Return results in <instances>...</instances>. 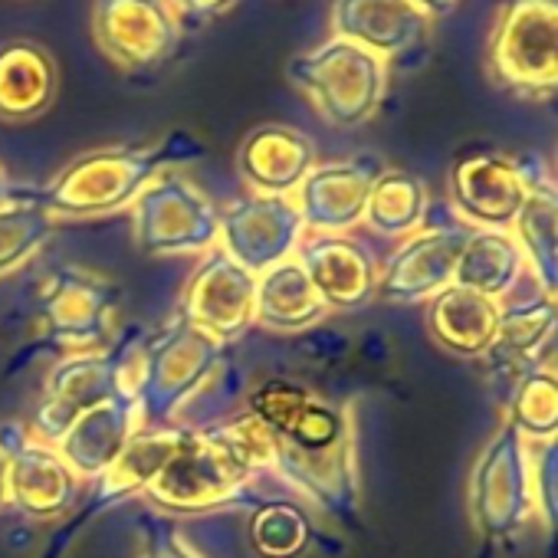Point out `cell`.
<instances>
[{"label":"cell","mask_w":558,"mask_h":558,"mask_svg":"<svg viewBox=\"0 0 558 558\" xmlns=\"http://www.w3.org/2000/svg\"><path fill=\"white\" fill-rule=\"evenodd\" d=\"M204 145L184 132L148 145H112L73 158L50 184L27 191L53 220H86L129 210L135 197L174 165L194 161Z\"/></svg>","instance_id":"6da1fadb"},{"label":"cell","mask_w":558,"mask_h":558,"mask_svg":"<svg viewBox=\"0 0 558 558\" xmlns=\"http://www.w3.org/2000/svg\"><path fill=\"white\" fill-rule=\"evenodd\" d=\"M272 476L300 489L342 525H362L355 430L339 404L310 395L290 434L272 437Z\"/></svg>","instance_id":"7a4b0ae2"},{"label":"cell","mask_w":558,"mask_h":558,"mask_svg":"<svg viewBox=\"0 0 558 558\" xmlns=\"http://www.w3.org/2000/svg\"><path fill=\"white\" fill-rule=\"evenodd\" d=\"M223 342L191 326L181 313L151 336H142L132 352V385L145 427H174L187 401L220 368Z\"/></svg>","instance_id":"3957f363"},{"label":"cell","mask_w":558,"mask_h":558,"mask_svg":"<svg viewBox=\"0 0 558 558\" xmlns=\"http://www.w3.org/2000/svg\"><path fill=\"white\" fill-rule=\"evenodd\" d=\"M253 473L214 427H187L174 457L145 489V499L171 515H194L223 502H259Z\"/></svg>","instance_id":"277c9868"},{"label":"cell","mask_w":558,"mask_h":558,"mask_svg":"<svg viewBox=\"0 0 558 558\" xmlns=\"http://www.w3.org/2000/svg\"><path fill=\"white\" fill-rule=\"evenodd\" d=\"M287 76L336 129L365 125L388 93V63L342 37L293 57Z\"/></svg>","instance_id":"5b68a950"},{"label":"cell","mask_w":558,"mask_h":558,"mask_svg":"<svg viewBox=\"0 0 558 558\" xmlns=\"http://www.w3.org/2000/svg\"><path fill=\"white\" fill-rule=\"evenodd\" d=\"M486 70L496 86L522 99H551L558 83L555 0H512L493 24Z\"/></svg>","instance_id":"8992f818"},{"label":"cell","mask_w":558,"mask_h":558,"mask_svg":"<svg viewBox=\"0 0 558 558\" xmlns=\"http://www.w3.org/2000/svg\"><path fill=\"white\" fill-rule=\"evenodd\" d=\"M129 210L145 256H194L217 246L220 207L174 168L158 174Z\"/></svg>","instance_id":"52a82bcc"},{"label":"cell","mask_w":558,"mask_h":558,"mask_svg":"<svg viewBox=\"0 0 558 558\" xmlns=\"http://www.w3.org/2000/svg\"><path fill=\"white\" fill-rule=\"evenodd\" d=\"M466 502L476 532L489 542L519 535L535 515L529 444L515 434L512 424L502 421L499 430L480 450L470 470Z\"/></svg>","instance_id":"ba28073f"},{"label":"cell","mask_w":558,"mask_h":558,"mask_svg":"<svg viewBox=\"0 0 558 558\" xmlns=\"http://www.w3.org/2000/svg\"><path fill=\"white\" fill-rule=\"evenodd\" d=\"M116 303L119 287L112 279L83 266L57 269L37 303L44 316V345L60 359L109 349L116 342Z\"/></svg>","instance_id":"9c48e42d"},{"label":"cell","mask_w":558,"mask_h":558,"mask_svg":"<svg viewBox=\"0 0 558 558\" xmlns=\"http://www.w3.org/2000/svg\"><path fill=\"white\" fill-rule=\"evenodd\" d=\"M138 339H142L138 332H129L125 339L112 342L102 352L63 355L44 381V398L27 430L53 447L80 414L116 395V388L129 378V362Z\"/></svg>","instance_id":"30bf717a"},{"label":"cell","mask_w":558,"mask_h":558,"mask_svg":"<svg viewBox=\"0 0 558 558\" xmlns=\"http://www.w3.org/2000/svg\"><path fill=\"white\" fill-rule=\"evenodd\" d=\"M187 427L184 424H174V427H142L129 444L125 450L109 463V470H102L89 486V496L76 502V509L66 515L63 529L50 538L44 558H63L66 548L76 542V535L83 529H89V522H96L102 512H109L112 506L132 499V496H142L151 480L161 473V466L174 457V450L181 447Z\"/></svg>","instance_id":"8fae6325"},{"label":"cell","mask_w":558,"mask_h":558,"mask_svg":"<svg viewBox=\"0 0 558 558\" xmlns=\"http://www.w3.org/2000/svg\"><path fill=\"white\" fill-rule=\"evenodd\" d=\"M470 230L473 227H466L457 214L434 220L427 217L424 227L404 236L378 266V300L411 306L447 290Z\"/></svg>","instance_id":"7c38bea8"},{"label":"cell","mask_w":558,"mask_h":558,"mask_svg":"<svg viewBox=\"0 0 558 558\" xmlns=\"http://www.w3.org/2000/svg\"><path fill=\"white\" fill-rule=\"evenodd\" d=\"M0 450L8 453V506L27 519L50 522L76 509L83 480L21 421L0 424Z\"/></svg>","instance_id":"4fadbf2b"},{"label":"cell","mask_w":558,"mask_h":558,"mask_svg":"<svg viewBox=\"0 0 558 558\" xmlns=\"http://www.w3.org/2000/svg\"><path fill=\"white\" fill-rule=\"evenodd\" d=\"M303 236L306 227L293 197L243 194L220 210L217 250H223L246 272L259 276L293 259Z\"/></svg>","instance_id":"5bb4252c"},{"label":"cell","mask_w":558,"mask_h":558,"mask_svg":"<svg viewBox=\"0 0 558 558\" xmlns=\"http://www.w3.org/2000/svg\"><path fill=\"white\" fill-rule=\"evenodd\" d=\"M93 37L119 70L151 73L174 57L181 24L168 0H93Z\"/></svg>","instance_id":"9a60e30c"},{"label":"cell","mask_w":558,"mask_h":558,"mask_svg":"<svg viewBox=\"0 0 558 558\" xmlns=\"http://www.w3.org/2000/svg\"><path fill=\"white\" fill-rule=\"evenodd\" d=\"M532 168L496 151L470 148L450 168V207L473 230H509L529 197Z\"/></svg>","instance_id":"2e32d148"},{"label":"cell","mask_w":558,"mask_h":558,"mask_svg":"<svg viewBox=\"0 0 558 558\" xmlns=\"http://www.w3.org/2000/svg\"><path fill=\"white\" fill-rule=\"evenodd\" d=\"M253 300H256V276L214 246L191 272L178 313L201 332L230 345L250 326H256Z\"/></svg>","instance_id":"e0dca14e"},{"label":"cell","mask_w":558,"mask_h":558,"mask_svg":"<svg viewBox=\"0 0 558 558\" xmlns=\"http://www.w3.org/2000/svg\"><path fill=\"white\" fill-rule=\"evenodd\" d=\"M385 171L378 155H355L342 161H316L293 194L303 227L313 233H352L372 194V184Z\"/></svg>","instance_id":"ac0fdd59"},{"label":"cell","mask_w":558,"mask_h":558,"mask_svg":"<svg viewBox=\"0 0 558 558\" xmlns=\"http://www.w3.org/2000/svg\"><path fill=\"white\" fill-rule=\"evenodd\" d=\"M313 290L336 313H359L378 300V263L349 233H313L296 250Z\"/></svg>","instance_id":"d6986e66"},{"label":"cell","mask_w":558,"mask_h":558,"mask_svg":"<svg viewBox=\"0 0 558 558\" xmlns=\"http://www.w3.org/2000/svg\"><path fill=\"white\" fill-rule=\"evenodd\" d=\"M142 427H145L142 424V408H138V398H135L132 362H129V378L116 388V395H109L106 401H99L96 408L80 414L63 430V437L53 444V450L66 460V466L83 483H93L102 470H109V463L125 450V444Z\"/></svg>","instance_id":"ffe728a7"},{"label":"cell","mask_w":558,"mask_h":558,"mask_svg":"<svg viewBox=\"0 0 558 558\" xmlns=\"http://www.w3.org/2000/svg\"><path fill=\"white\" fill-rule=\"evenodd\" d=\"M434 21L414 0H332V37L391 63L430 44Z\"/></svg>","instance_id":"44dd1931"},{"label":"cell","mask_w":558,"mask_h":558,"mask_svg":"<svg viewBox=\"0 0 558 558\" xmlns=\"http://www.w3.org/2000/svg\"><path fill=\"white\" fill-rule=\"evenodd\" d=\"M486 362L506 378L502 398L525 372L555 365V296L535 287L525 300L499 303V332Z\"/></svg>","instance_id":"7402d4cb"},{"label":"cell","mask_w":558,"mask_h":558,"mask_svg":"<svg viewBox=\"0 0 558 558\" xmlns=\"http://www.w3.org/2000/svg\"><path fill=\"white\" fill-rule=\"evenodd\" d=\"M316 142L293 125H256L236 148V171L250 194L293 197L316 168Z\"/></svg>","instance_id":"603a6c76"},{"label":"cell","mask_w":558,"mask_h":558,"mask_svg":"<svg viewBox=\"0 0 558 558\" xmlns=\"http://www.w3.org/2000/svg\"><path fill=\"white\" fill-rule=\"evenodd\" d=\"M60 96L53 53L27 37L0 44V122L24 125L50 112Z\"/></svg>","instance_id":"cb8c5ba5"},{"label":"cell","mask_w":558,"mask_h":558,"mask_svg":"<svg viewBox=\"0 0 558 558\" xmlns=\"http://www.w3.org/2000/svg\"><path fill=\"white\" fill-rule=\"evenodd\" d=\"M427 332L460 359H486L499 332V303L450 283L427 300Z\"/></svg>","instance_id":"d4e9b609"},{"label":"cell","mask_w":558,"mask_h":558,"mask_svg":"<svg viewBox=\"0 0 558 558\" xmlns=\"http://www.w3.org/2000/svg\"><path fill=\"white\" fill-rule=\"evenodd\" d=\"M329 316L300 259H287L256 276L253 323L272 332H303Z\"/></svg>","instance_id":"484cf974"},{"label":"cell","mask_w":558,"mask_h":558,"mask_svg":"<svg viewBox=\"0 0 558 558\" xmlns=\"http://www.w3.org/2000/svg\"><path fill=\"white\" fill-rule=\"evenodd\" d=\"M522 272L525 256L509 230H470L453 269V287L506 303L519 290Z\"/></svg>","instance_id":"4316f807"},{"label":"cell","mask_w":558,"mask_h":558,"mask_svg":"<svg viewBox=\"0 0 558 558\" xmlns=\"http://www.w3.org/2000/svg\"><path fill=\"white\" fill-rule=\"evenodd\" d=\"M509 233L515 236L525 256V269L532 272L535 287L545 296H555L558 293V197L548 174L529 178V197Z\"/></svg>","instance_id":"83f0119b"},{"label":"cell","mask_w":558,"mask_h":558,"mask_svg":"<svg viewBox=\"0 0 558 558\" xmlns=\"http://www.w3.org/2000/svg\"><path fill=\"white\" fill-rule=\"evenodd\" d=\"M427 214H430L427 184L404 168H385L372 184L362 223H368L381 236L404 240L424 227Z\"/></svg>","instance_id":"f1b7e54d"},{"label":"cell","mask_w":558,"mask_h":558,"mask_svg":"<svg viewBox=\"0 0 558 558\" xmlns=\"http://www.w3.org/2000/svg\"><path fill=\"white\" fill-rule=\"evenodd\" d=\"M502 404H506V424H512L525 444H551L558 437V375H555V365L525 372L509 388Z\"/></svg>","instance_id":"f546056e"},{"label":"cell","mask_w":558,"mask_h":558,"mask_svg":"<svg viewBox=\"0 0 558 558\" xmlns=\"http://www.w3.org/2000/svg\"><path fill=\"white\" fill-rule=\"evenodd\" d=\"M250 542L263 558H300L316 542V525L300 502L266 496L253 506Z\"/></svg>","instance_id":"4dcf8cb0"},{"label":"cell","mask_w":558,"mask_h":558,"mask_svg":"<svg viewBox=\"0 0 558 558\" xmlns=\"http://www.w3.org/2000/svg\"><path fill=\"white\" fill-rule=\"evenodd\" d=\"M57 220L21 187L17 201L0 210V276L21 269L53 236Z\"/></svg>","instance_id":"1f68e13d"},{"label":"cell","mask_w":558,"mask_h":558,"mask_svg":"<svg viewBox=\"0 0 558 558\" xmlns=\"http://www.w3.org/2000/svg\"><path fill=\"white\" fill-rule=\"evenodd\" d=\"M529 470H532V499L535 515L551 532L558 512V447L551 444H529Z\"/></svg>","instance_id":"d6a6232c"},{"label":"cell","mask_w":558,"mask_h":558,"mask_svg":"<svg viewBox=\"0 0 558 558\" xmlns=\"http://www.w3.org/2000/svg\"><path fill=\"white\" fill-rule=\"evenodd\" d=\"M138 542L142 558H204L165 515L145 509L138 512Z\"/></svg>","instance_id":"836d02e7"},{"label":"cell","mask_w":558,"mask_h":558,"mask_svg":"<svg viewBox=\"0 0 558 558\" xmlns=\"http://www.w3.org/2000/svg\"><path fill=\"white\" fill-rule=\"evenodd\" d=\"M178 24H207L214 17H220L223 11H230L236 0H168Z\"/></svg>","instance_id":"e575fe53"},{"label":"cell","mask_w":558,"mask_h":558,"mask_svg":"<svg viewBox=\"0 0 558 558\" xmlns=\"http://www.w3.org/2000/svg\"><path fill=\"white\" fill-rule=\"evenodd\" d=\"M457 4H460V0H414V8H417V11H424L430 21H434V17H444V14H450Z\"/></svg>","instance_id":"d590c367"},{"label":"cell","mask_w":558,"mask_h":558,"mask_svg":"<svg viewBox=\"0 0 558 558\" xmlns=\"http://www.w3.org/2000/svg\"><path fill=\"white\" fill-rule=\"evenodd\" d=\"M17 194H21V187H14V184H11V178H8L4 165H0V210H4L8 204H14V201H17Z\"/></svg>","instance_id":"8d00e7d4"},{"label":"cell","mask_w":558,"mask_h":558,"mask_svg":"<svg viewBox=\"0 0 558 558\" xmlns=\"http://www.w3.org/2000/svg\"><path fill=\"white\" fill-rule=\"evenodd\" d=\"M0 509H8V453L0 450Z\"/></svg>","instance_id":"74e56055"}]
</instances>
